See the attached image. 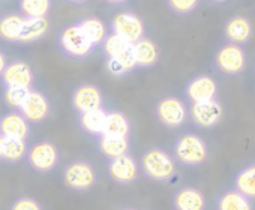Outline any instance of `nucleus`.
Returning a JSON list of instances; mask_svg holds the SVG:
<instances>
[{"label": "nucleus", "mask_w": 255, "mask_h": 210, "mask_svg": "<svg viewBox=\"0 0 255 210\" xmlns=\"http://www.w3.org/2000/svg\"><path fill=\"white\" fill-rule=\"evenodd\" d=\"M2 83L3 87L6 86H17V87H29L32 89L35 83V74L30 65L24 60H12L8 62V66L5 72L2 74Z\"/></svg>", "instance_id": "4468645a"}, {"label": "nucleus", "mask_w": 255, "mask_h": 210, "mask_svg": "<svg viewBox=\"0 0 255 210\" xmlns=\"http://www.w3.org/2000/svg\"><path fill=\"white\" fill-rule=\"evenodd\" d=\"M111 32L122 36L128 42L135 44L144 38V24L132 12H120L113 18Z\"/></svg>", "instance_id": "9b49d317"}, {"label": "nucleus", "mask_w": 255, "mask_h": 210, "mask_svg": "<svg viewBox=\"0 0 255 210\" xmlns=\"http://www.w3.org/2000/svg\"><path fill=\"white\" fill-rule=\"evenodd\" d=\"M29 92H30L29 87L6 86V87H3V101L11 110H20Z\"/></svg>", "instance_id": "c756f323"}, {"label": "nucleus", "mask_w": 255, "mask_h": 210, "mask_svg": "<svg viewBox=\"0 0 255 210\" xmlns=\"http://www.w3.org/2000/svg\"><path fill=\"white\" fill-rule=\"evenodd\" d=\"M134 51H135L137 68H152L159 60L158 45L146 36L134 44Z\"/></svg>", "instance_id": "6ab92c4d"}, {"label": "nucleus", "mask_w": 255, "mask_h": 210, "mask_svg": "<svg viewBox=\"0 0 255 210\" xmlns=\"http://www.w3.org/2000/svg\"><path fill=\"white\" fill-rule=\"evenodd\" d=\"M3 141H5V137L0 135V161H2V153H3Z\"/></svg>", "instance_id": "f704fd0d"}, {"label": "nucleus", "mask_w": 255, "mask_h": 210, "mask_svg": "<svg viewBox=\"0 0 255 210\" xmlns=\"http://www.w3.org/2000/svg\"><path fill=\"white\" fill-rule=\"evenodd\" d=\"M59 149L53 141L44 140L29 146L26 161L38 173H50L59 164Z\"/></svg>", "instance_id": "423d86ee"}, {"label": "nucleus", "mask_w": 255, "mask_h": 210, "mask_svg": "<svg viewBox=\"0 0 255 210\" xmlns=\"http://www.w3.org/2000/svg\"><path fill=\"white\" fill-rule=\"evenodd\" d=\"M50 32L48 18H24L18 44H33L47 36Z\"/></svg>", "instance_id": "a211bd4d"}, {"label": "nucleus", "mask_w": 255, "mask_h": 210, "mask_svg": "<svg viewBox=\"0 0 255 210\" xmlns=\"http://www.w3.org/2000/svg\"><path fill=\"white\" fill-rule=\"evenodd\" d=\"M156 120L167 128H180L188 117V108L177 96H164L156 102Z\"/></svg>", "instance_id": "39448f33"}, {"label": "nucleus", "mask_w": 255, "mask_h": 210, "mask_svg": "<svg viewBox=\"0 0 255 210\" xmlns=\"http://www.w3.org/2000/svg\"><path fill=\"white\" fill-rule=\"evenodd\" d=\"M50 101L48 98L36 90V89H30L27 98L24 99L23 105L20 107V113L23 114V117L33 125H39L44 120H47V117L50 116Z\"/></svg>", "instance_id": "9d476101"}, {"label": "nucleus", "mask_w": 255, "mask_h": 210, "mask_svg": "<svg viewBox=\"0 0 255 210\" xmlns=\"http://www.w3.org/2000/svg\"><path fill=\"white\" fill-rule=\"evenodd\" d=\"M167 3L173 14L188 15V14H192L198 8L200 0H167Z\"/></svg>", "instance_id": "7c9ffc66"}, {"label": "nucleus", "mask_w": 255, "mask_h": 210, "mask_svg": "<svg viewBox=\"0 0 255 210\" xmlns=\"http://www.w3.org/2000/svg\"><path fill=\"white\" fill-rule=\"evenodd\" d=\"M120 210H138V209H132V207H126V209H120Z\"/></svg>", "instance_id": "4c0bfd02"}, {"label": "nucleus", "mask_w": 255, "mask_h": 210, "mask_svg": "<svg viewBox=\"0 0 255 210\" xmlns=\"http://www.w3.org/2000/svg\"><path fill=\"white\" fill-rule=\"evenodd\" d=\"M104 96L99 87L93 84H80L71 96V107L75 113L81 114L95 108H101Z\"/></svg>", "instance_id": "ddd939ff"}, {"label": "nucleus", "mask_w": 255, "mask_h": 210, "mask_svg": "<svg viewBox=\"0 0 255 210\" xmlns=\"http://www.w3.org/2000/svg\"><path fill=\"white\" fill-rule=\"evenodd\" d=\"M212 2H215V3H225V2H228V0H212Z\"/></svg>", "instance_id": "e433bc0d"}, {"label": "nucleus", "mask_w": 255, "mask_h": 210, "mask_svg": "<svg viewBox=\"0 0 255 210\" xmlns=\"http://www.w3.org/2000/svg\"><path fill=\"white\" fill-rule=\"evenodd\" d=\"M233 189L249 200H255V164H251L236 173L233 177Z\"/></svg>", "instance_id": "b1692460"}, {"label": "nucleus", "mask_w": 255, "mask_h": 210, "mask_svg": "<svg viewBox=\"0 0 255 210\" xmlns=\"http://www.w3.org/2000/svg\"><path fill=\"white\" fill-rule=\"evenodd\" d=\"M69 3H74V5H83V3H86L87 0H68Z\"/></svg>", "instance_id": "c9c22d12"}, {"label": "nucleus", "mask_w": 255, "mask_h": 210, "mask_svg": "<svg viewBox=\"0 0 255 210\" xmlns=\"http://www.w3.org/2000/svg\"><path fill=\"white\" fill-rule=\"evenodd\" d=\"M108 177L119 185H131L140 176V167L134 156L126 153L119 158L108 159L107 164Z\"/></svg>", "instance_id": "6e6552de"}, {"label": "nucleus", "mask_w": 255, "mask_h": 210, "mask_svg": "<svg viewBox=\"0 0 255 210\" xmlns=\"http://www.w3.org/2000/svg\"><path fill=\"white\" fill-rule=\"evenodd\" d=\"M215 65L225 75H239L246 69V53L240 45L228 42L218 48Z\"/></svg>", "instance_id": "0eeeda50"}, {"label": "nucleus", "mask_w": 255, "mask_h": 210, "mask_svg": "<svg viewBox=\"0 0 255 210\" xmlns=\"http://www.w3.org/2000/svg\"><path fill=\"white\" fill-rule=\"evenodd\" d=\"M57 48L65 57L72 60H84L95 50L92 42L86 38L77 24H69L59 32Z\"/></svg>", "instance_id": "7ed1b4c3"}, {"label": "nucleus", "mask_w": 255, "mask_h": 210, "mask_svg": "<svg viewBox=\"0 0 255 210\" xmlns=\"http://www.w3.org/2000/svg\"><path fill=\"white\" fill-rule=\"evenodd\" d=\"M81 32L86 35V38L92 42V45L96 48L98 45H102L105 38L108 36V29L107 26L96 17H86L81 18L75 23Z\"/></svg>", "instance_id": "5701e85b"}, {"label": "nucleus", "mask_w": 255, "mask_h": 210, "mask_svg": "<svg viewBox=\"0 0 255 210\" xmlns=\"http://www.w3.org/2000/svg\"><path fill=\"white\" fill-rule=\"evenodd\" d=\"M11 210H42V206L32 197H20L12 203Z\"/></svg>", "instance_id": "2f4dec72"}, {"label": "nucleus", "mask_w": 255, "mask_h": 210, "mask_svg": "<svg viewBox=\"0 0 255 210\" xmlns=\"http://www.w3.org/2000/svg\"><path fill=\"white\" fill-rule=\"evenodd\" d=\"M173 155L174 159L185 167L204 165L210 156L206 141L194 132H186L174 141Z\"/></svg>", "instance_id": "f03ea898"}, {"label": "nucleus", "mask_w": 255, "mask_h": 210, "mask_svg": "<svg viewBox=\"0 0 255 210\" xmlns=\"http://www.w3.org/2000/svg\"><path fill=\"white\" fill-rule=\"evenodd\" d=\"M129 45H131V42L125 41L122 36L116 35L114 32H110L108 36L105 38V41L102 42V51L107 59H116Z\"/></svg>", "instance_id": "c85d7f7f"}, {"label": "nucleus", "mask_w": 255, "mask_h": 210, "mask_svg": "<svg viewBox=\"0 0 255 210\" xmlns=\"http://www.w3.org/2000/svg\"><path fill=\"white\" fill-rule=\"evenodd\" d=\"M183 93L191 104L212 101V99H216L218 96V84L210 75L201 74V75L191 78L186 83Z\"/></svg>", "instance_id": "f8f14e48"}, {"label": "nucleus", "mask_w": 255, "mask_h": 210, "mask_svg": "<svg viewBox=\"0 0 255 210\" xmlns=\"http://www.w3.org/2000/svg\"><path fill=\"white\" fill-rule=\"evenodd\" d=\"M29 150V144L26 140H18V138H5L3 141V153H2V161L15 164L21 162L26 159Z\"/></svg>", "instance_id": "cd10ccee"}, {"label": "nucleus", "mask_w": 255, "mask_h": 210, "mask_svg": "<svg viewBox=\"0 0 255 210\" xmlns=\"http://www.w3.org/2000/svg\"><path fill=\"white\" fill-rule=\"evenodd\" d=\"M107 113L102 107L101 108H95L86 113L78 114V123L80 128L93 137H101L104 134V126H105V119H107Z\"/></svg>", "instance_id": "aec40b11"}, {"label": "nucleus", "mask_w": 255, "mask_h": 210, "mask_svg": "<svg viewBox=\"0 0 255 210\" xmlns=\"http://www.w3.org/2000/svg\"><path fill=\"white\" fill-rule=\"evenodd\" d=\"M0 135L5 138L27 140L30 135V123L18 110H11L0 117Z\"/></svg>", "instance_id": "2eb2a0df"}, {"label": "nucleus", "mask_w": 255, "mask_h": 210, "mask_svg": "<svg viewBox=\"0 0 255 210\" xmlns=\"http://www.w3.org/2000/svg\"><path fill=\"white\" fill-rule=\"evenodd\" d=\"M6 66H8V57L2 50H0V78H2V74L5 72Z\"/></svg>", "instance_id": "473e14b6"}, {"label": "nucleus", "mask_w": 255, "mask_h": 210, "mask_svg": "<svg viewBox=\"0 0 255 210\" xmlns=\"http://www.w3.org/2000/svg\"><path fill=\"white\" fill-rule=\"evenodd\" d=\"M174 210H204L206 198L203 192L194 186H182L173 194Z\"/></svg>", "instance_id": "f3484780"}, {"label": "nucleus", "mask_w": 255, "mask_h": 210, "mask_svg": "<svg viewBox=\"0 0 255 210\" xmlns=\"http://www.w3.org/2000/svg\"><path fill=\"white\" fill-rule=\"evenodd\" d=\"M98 149L107 159L119 158L129 152V138L101 135L98 137Z\"/></svg>", "instance_id": "4be33fe9"}, {"label": "nucleus", "mask_w": 255, "mask_h": 210, "mask_svg": "<svg viewBox=\"0 0 255 210\" xmlns=\"http://www.w3.org/2000/svg\"><path fill=\"white\" fill-rule=\"evenodd\" d=\"M224 36L230 44L245 45L252 38V23L245 15H233L224 26Z\"/></svg>", "instance_id": "dca6fc26"}, {"label": "nucleus", "mask_w": 255, "mask_h": 210, "mask_svg": "<svg viewBox=\"0 0 255 210\" xmlns=\"http://www.w3.org/2000/svg\"><path fill=\"white\" fill-rule=\"evenodd\" d=\"M215 210H254V207L249 198L231 188L216 197Z\"/></svg>", "instance_id": "412c9836"}, {"label": "nucleus", "mask_w": 255, "mask_h": 210, "mask_svg": "<svg viewBox=\"0 0 255 210\" xmlns=\"http://www.w3.org/2000/svg\"><path fill=\"white\" fill-rule=\"evenodd\" d=\"M24 17L21 14L9 12L0 18V39L5 42H18Z\"/></svg>", "instance_id": "393cba45"}, {"label": "nucleus", "mask_w": 255, "mask_h": 210, "mask_svg": "<svg viewBox=\"0 0 255 210\" xmlns=\"http://www.w3.org/2000/svg\"><path fill=\"white\" fill-rule=\"evenodd\" d=\"M98 182V174L93 165L87 161L78 159L69 162L63 170V183L68 189L84 192L95 188Z\"/></svg>", "instance_id": "20e7f679"}, {"label": "nucleus", "mask_w": 255, "mask_h": 210, "mask_svg": "<svg viewBox=\"0 0 255 210\" xmlns=\"http://www.w3.org/2000/svg\"><path fill=\"white\" fill-rule=\"evenodd\" d=\"M18 11L24 18H48L51 0H20Z\"/></svg>", "instance_id": "bb28decb"}, {"label": "nucleus", "mask_w": 255, "mask_h": 210, "mask_svg": "<svg viewBox=\"0 0 255 210\" xmlns=\"http://www.w3.org/2000/svg\"><path fill=\"white\" fill-rule=\"evenodd\" d=\"M140 173L153 182H171L177 173L174 158L161 147H150L140 159Z\"/></svg>", "instance_id": "f257e3e1"}, {"label": "nucleus", "mask_w": 255, "mask_h": 210, "mask_svg": "<svg viewBox=\"0 0 255 210\" xmlns=\"http://www.w3.org/2000/svg\"><path fill=\"white\" fill-rule=\"evenodd\" d=\"M131 132V123L128 117L120 111H110L107 113L104 134L102 135H111V137H129Z\"/></svg>", "instance_id": "a878e982"}, {"label": "nucleus", "mask_w": 255, "mask_h": 210, "mask_svg": "<svg viewBox=\"0 0 255 210\" xmlns=\"http://www.w3.org/2000/svg\"><path fill=\"white\" fill-rule=\"evenodd\" d=\"M104 2H107L110 5H122V3H126L128 0H104Z\"/></svg>", "instance_id": "72a5a7b5"}, {"label": "nucleus", "mask_w": 255, "mask_h": 210, "mask_svg": "<svg viewBox=\"0 0 255 210\" xmlns=\"http://www.w3.org/2000/svg\"><path fill=\"white\" fill-rule=\"evenodd\" d=\"M189 116L198 128L212 129L221 123L224 117V108L218 102V99H212L200 104H191Z\"/></svg>", "instance_id": "1a4fd4ad"}]
</instances>
